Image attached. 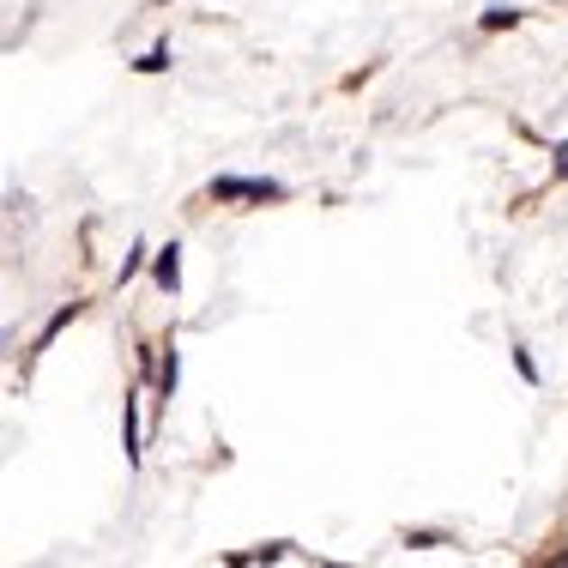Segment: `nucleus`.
<instances>
[{
    "instance_id": "6e6552de",
    "label": "nucleus",
    "mask_w": 568,
    "mask_h": 568,
    "mask_svg": "<svg viewBox=\"0 0 568 568\" xmlns=\"http://www.w3.org/2000/svg\"><path fill=\"white\" fill-rule=\"evenodd\" d=\"M514 369H520V375H527V381L538 387V363H532V351H514Z\"/></svg>"
},
{
    "instance_id": "20e7f679",
    "label": "nucleus",
    "mask_w": 568,
    "mask_h": 568,
    "mask_svg": "<svg viewBox=\"0 0 568 568\" xmlns=\"http://www.w3.org/2000/svg\"><path fill=\"white\" fill-rule=\"evenodd\" d=\"M176 381H182V357H176V345H169V357H163V369H158L163 399H176Z\"/></svg>"
},
{
    "instance_id": "7ed1b4c3",
    "label": "nucleus",
    "mask_w": 568,
    "mask_h": 568,
    "mask_svg": "<svg viewBox=\"0 0 568 568\" xmlns=\"http://www.w3.org/2000/svg\"><path fill=\"white\" fill-rule=\"evenodd\" d=\"M122 417H127V460L140 466V453H145V447H140V399H127Z\"/></svg>"
},
{
    "instance_id": "f8f14e48",
    "label": "nucleus",
    "mask_w": 568,
    "mask_h": 568,
    "mask_svg": "<svg viewBox=\"0 0 568 568\" xmlns=\"http://www.w3.org/2000/svg\"><path fill=\"white\" fill-rule=\"evenodd\" d=\"M326 568H333V563H326Z\"/></svg>"
},
{
    "instance_id": "f257e3e1",
    "label": "nucleus",
    "mask_w": 568,
    "mask_h": 568,
    "mask_svg": "<svg viewBox=\"0 0 568 568\" xmlns=\"http://www.w3.org/2000/svg\"><path fill=\"white\" fill-rule=\"evenodd\" d=\"M218 206H230V200H284L290 188L284 182H272V176H212V188H206Z\"/></svg>"
},
{
    "instance_id": "1a4fd4ad",
    "label": "nucleus",
    "mask_w": 568,
    "mask_h": 568,
    "mask_svg": "<svg viewBox=\"0 0 568 568\" xmlns=\"http://www.w3.org/2000/svg\"><path fill=\"white\" fill-rule=\"evenodd\" d=\"M406 545H411V550H435L442 538H435V532H406Z\"/></svg>"
},
{
    "instance_id": "9b49d317",
    "label": "nucleus",
    "mask_w": 568,
    "mask_h": 568,
    "mask_svg": "<svg viewBox=\"0 0 568 568\" xmlns=\"http://www.w3.org/2000/svg\"><path fill=\"white\" fill-rule=\"evenodd\" d=\"M556 176H563V182H568V151H556Z\"/></svg>"
},
{
    "instance_id": "423d86ee",
    "label": "nucleus",
    "mask_w": 568,
    "mask_h": 568,
    "mask_svg": "<svg viewBox=\"0 0 568 568\" xmlns=\"http://www.w3.org/2000/svg\"><path fill=\"white\" fill-rule=\"evenodd\" d=\"M145 261H151V248H145V243H133V254H127V261H122V279H133V272H140Z\"/></svg>"
},
{
    "instance_id": "39448f33",
    "label": "nucleus",
    "mask_w": 568,
    "mask_h": 568,
    "mask_svg": "<svg viewBox=\"0 0 568 568\" xmlns=\"http://www.w3.org/2000/svg\"><path fill=\"white\" fill-rule=\"evenodd\" d=\"M514 24H520L514 6H490V13H484V31H514Z\"/></svg>"
},
{
    "instance_id": "9d476101",
    "label": "nucleus",
    "mask_w": 568,
    "mask_h": 568,
    "mask_svg": "<svg viewBox=\"0 0 568 568\" xmlns=\"http://www.w3.org/2000/svg\"><path fill=\"white\" fill-rule=\"evenodd\" d=\"M545 568H568V550H556V556H545Z\"/></svg>"
},
{
    "instance_id": "0eeeda50",
    "label": "nucleus",
    "mask_w": 568,
    "mask_h": 568,
    "mask_svg": "<svg viewBox=\"0 0 568 568\" xmlns=\"http://www.w3.org/2000/svg\"><path fill=\"white\" fill-rule=\"evenodd\" d=\"M169 67V49H151V55H140V73H163Z\"/></svg>"
},
{
    "instance_id": "f03ea898",
    "label": "nucleus",
    "mask_w": 568,
    "mask_h": 568,
    "mask_svg": "<svg viewBox=\"0 0 568 568\" xmlns=\"http://www.w3.org/2000/svg\"><path fill=\"white\" fill-rule=\"evenodd\" d=\"M151 279H158L163 290H169V297H176V290H182V248H176V243L151 248Z\"/></svg>"
}]
</instances>
